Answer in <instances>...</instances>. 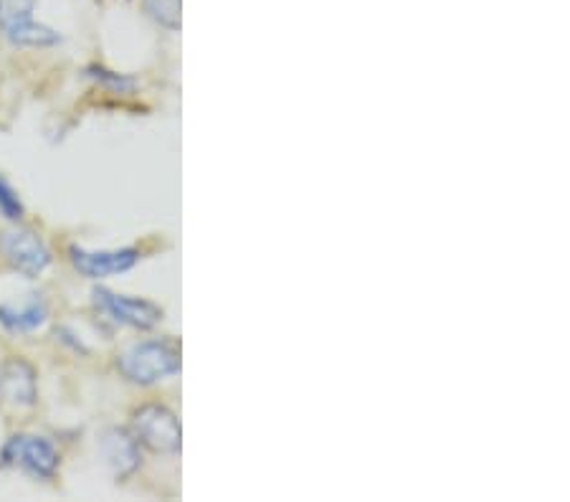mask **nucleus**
Returning <instances> with one entry per match:
<instances>
[{
  "label": "nucleus",
  "mask_w": 570,
  "mask_h": 502,
  "mask_svg": "<svg viewBox=\"0 0 570 502\" xmlns=\"http://www.w3.org/2000/svg\"><path fill=\"white\" fill-rule=\"evenodd\" d=\"M117 368L130 383L153 386V383L176 376L180 371V348L176 341H168V337L137 343L119 355Z\"/></svg>",
  "instance_id": "1"
},
{
  "label": "nucleus",
  "mask_w": 570,
  "mask_h": 502,
  "mask_svg": "<svg viewBox=\"0 0 570 502\" xmlns=\"http://www.w3.org/2000/svg\"><path fill=\"white\" fill-rule=\"evenodd\" d=\"M132 434L145 450L155 454H178L180 452V422L168 406L147 404L135 411Z\"/></svg>",
  "instance_id": "2"
},
{
  "label": "nucleus",
  "mask_w": 570,
  "mask_h": 502,
  "mask_svg": "<svg viewBox=\"0 0 570 502\" xmlns=\"http://www.w3.org/2000/svg\"><path fill=\"white\" fill-rule=\"evenodd\" d=\"M36 0H0V31L13 46L46 49L61 41L59 31L33 21Z\"/></svg>",
  "instance_id": "3"
},
{
  "label": "nucleus",
  "mask_w": 570,
  "mask_h": 502,
  "mask_svg": "<svg viewBox=\"0 0 570 502\" xmlns=\"http://www.w3.org/2000/svg\"><path fill=\"white\" fill-rule=\"evenodd\" d=\"M0 252H3L6 262L11 264L23 277H39V274L51 264L49 246L41 242L39 234H33L31 228L16 226L0 234Z\"/></svg>",
  "instance_id": "4"
},
{
  "label": "nucleus",
  "mask_w": 570,
  "mask_h": 502,
  "mask_svg": "<svg viewBox=\"0 0 570 502\" xmlns=\"http://www.w3.org/2000/svg\"><path fill=\"white\" fill-rule=\"evenodd\" d=\"M3 462L16 464V467H21L39 480H51L59 470V452L43 436L16 434L3 446Z\"/></svg>",
  "instance_id": "5"
},
{
  "label": "nucleus",
  "mask_w": 570,
  "mask_h": 502,
  "mask_svg": "<svg viewBox=\"0 0 570 502\" xmlns=\"http://www.w3.org/2000/svg\"><path fill=\"white\" fill-rule=\"evenodd\" d=\"M95 303L97 307L107 313L119 325L135 327V331H150L163 319V307H158L150 299L140 297H127V295H115L109 289H95Z\"/></svg>",
  "instance_id": "6"
},
{
  "label": "nucleus",
  "mask_w": 570,
  "mask_h": 502,
  "mask_svg": "<svg viewBox=\"0 0 570 502\" xmlns=\"http://www.w3.org/2000/svg\"><path fill=\"white\" fill-rule=\"evenodd\" d=\"M69 259L73 269L85 274L89 279H105L112 274L130 272L137 262H140V252L127 246V249H112V252H87L79 246H71Z\"/></svg>",
  "instance_id": "7"
},
{
  "label": "nucleus",
  "mask_w": 570,
  "mask_h": 502,
  "mask_svg": "<svg viewBox=\"0 0 570 502\" xmlns=\"http://www.w3.org/2000/svg\"><path fill=\"white\" fill-rule=\"evenodd\" d=\"M0 396L8 404L31 409L39 401V388H36V371L31 363L23 358H11L0 368Z\"/></svg>",
  "instance_id": "8"
},
{
  "label": "nucleus",
  "mask_w": 570,
  "mask_h": 502,
  "mask_svg": "<svg viewBox=\"0 0 570 502\" xmlns=\"http://www.w3.org/2000/svg\"><path fill=\"white\" fill-rule=\"evenodd\" d=\"M102 452L117 480L130 478L140 467V444L127 429H109L102 440Z\"/></svg>",
  "instance_id": "9"
},
{
  "label": "nucleus",
  "mask_w": 570,
  "mask_h": 502,
  "mask_svg": "<svg viewBox=\"0 0 570 502\" xmlns=\"http://www.w3.org/2000/svg\"><path fill=\"white\" fill-rule=\"evenodd\" d=\"M0 323L13 333H31L46 323V305L41 299H33L23 309L0 305Z\"/></svg>",
  "instance_id": "10"
},
{
  "label": "nucleus",
  "mask_w": 570,
  "mask_h": 502,
  "mask_svg": "<svg viewBox=\"0 0 570 502\" xmlns=\"http://www.w3.org/2000/svg\"><path fill=\"white\" fill-rule=\"evenodd\" d=\"M145 8L165 29H180V0H145Z\"/></svg>",
  "instance_id": "11"
},
{
  "label": "nucleus",
  "mask_w": 570,
  "mask_h": 502,
  "mask_svg": "<svg viewBox=\"0 0 570 502\" xmlns=\"http://www.w3.org/2000/svg\"><path fill=\"white\" fill-rule=\"evenodd\" d=\"M87 77L99 81L102 87H109L112 91H117V95H127V91H132L137 87V81L132 77L117 75V71H109L105 67H89Z\"/></svg>",
  "instance_id": "12"
},
{
  "label": "nucleus",
  "mask_w": 570,
  "mask_h": 502,
  "mask_svg": "<svg viewBox=\"0 0 570 502\" xmlns=\"http://www.w3.org/2000/svg\"><path fill=\"white\" fill-rule=\"evenodd\" d=\"M0 214L11 218V222H21L23 218L21 198H18V194L11 188V183L6 178H0Z\"/></svg>",
  "instance_id": "13"
}]
</instances>
